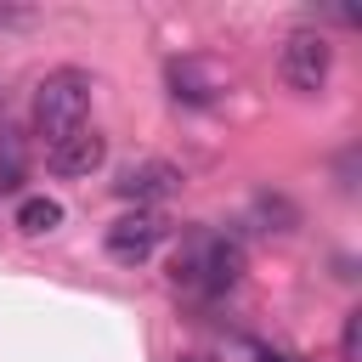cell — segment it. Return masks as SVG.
Returning a JSON list of instances; mask_svg holds the SVG:
<instances>
[{
  "mask_svg": "<svg viewBox=\"0 0 362 362\" xmlns=\"http://www.w3.org/2000/svg\"><path fill=\"white\" fill-rule=\"evenodd\" d=\"M170 277L181 288H198V294H226L243 277V249L226 232H187V243L170 260Z\"/></svg>",
  "mask_w": 362,
  "mask_h": 362,
  "instance_id": "6da1fadb",
  "label": "cell"
},
{
  "mask_svg": "<svg viewBox=\"0 0 362 362\" xmlns=\"http://www.w3.org/2000/svg\"><path fill=\"white\" fill-rule=\"evenodd\" d=\"M90 90H96V85H90V74H79V68L45 74L40 90H34V130L51 136V141H62L68 130H79L85 113H90Z\"/></svg>",
  "mask_w": 362,
  "mask_h": 362,
  "instance_id": "7a4b0ae2",
  "label": "cell"
},
{
  "mask_svg": "<svg viewBox=\"0 0 362 362\" xmlns=\"http://www.w3.org/2000/svg\"><path fill=\"white\" fill-rule=\"evenodd\" d=\"M277 68H283V79H288L294 90H322V85H328V68H334V51H328V40H322L317 28H294V34L283 40Z\"/></svg>",
  "mask_w": 362,
  "mask_h": 362,
  "instance_id": "3957f363",
  "label": "cell"
},
{
  "mask_svg": "<svg viewBox=\"0 0 362 362\" xmlns=\"http://www.w3.org/2000/svg\"><path fill=\"white\" fill-rule=\"evenodd\" d=\"M158 238H164V221H158L153 209H136V215H119V221L107 226V255H113L119 266H141V260L158 249Z\"/></svg>",
  "mask_w": 362,
  "mask_h": 362,
  "instance_id": "277c9868",
  "label": "cell"
},
{
  "mask_svg": "<svg viewBox=\"0 0 362 362\" xmlns=\"http://www.w3.org/2000/svg\"><path fill=\"white\" fill-rule=\"evenodd\" d=\"M113 192L130 198V204H158V198H175L181 192V170L164 164V158H141V164H124L119 170Z\"/></svg>",
  "mask_w": 362,
  "mask_h": 362,
  "instance_id": "5b68a950",
  "label": "cell"
},
{
  "mask_svg": "<svg viewBox=\"0 0 362 362\" xmlns=\"http://www.w3.org/2000/svg\"><path fill=\"white\" fill-rule=\"evenodd\" d=\"M102 158H107V136H102L96 124L68 130V136H62V141H51V153H45V164H51L57 175H90Z\"/></svg>",
  "mask_w": 362,
  "mask_h": 362,
  "instance_id": "8992f818",
  "label": "cell"
},
{
  "mask_svg": "<svg viewBox=\"0 0 362 362\" xmlns=\"http://www.w3.org/2000/svg\"><path fill=\"white\" fill-rule=\"evenodd\" d=\"M170 96L175 102H187V107H209L215 96H221V74H209L204 62H170Z\"/></svg>",
  "mask_w": 362,
  "mask_h": 362,
  "instance_id": "52a82bcc",
  "label": "cell"
},
{
  "mask_svg": "<svg viewBox=\"0 0 362 362\" xmlns=\"http://www.w3.org/2000/svg\"><path fill=\"white\" fill-rule=\"evenodd\" d=\"M17 226H23L28 238L57 232V226H62V204H57V198H23V204H17Z\"/></svg>",
  "mask_w": 362,
  "mask_h": 362,
  "instance_id": "ba28073f",
  "label": "cell"
},
{
  "mask_svg": "<svg viewBox=\"0 0 362 362\" xmlns=\"http://www.w3.org/2000/svg\"><path fill=\"white\" fill-rule=\"evenodd\" d=\"M17 181H23V136L6 124L0 130V192H11Z\"/></svg>",
  "mask_w": 362,
  "mask_h": 362,
  "instance_id": "9c48e42d",
  "label": "cell"
},
{
  "mask_svg": "<svg viewBox=\"0 0 362 362\" xmlns=\"http://www.w3.org/2000/svg\"><path fill=\"white\" fill-rule=\"evenodd\" d=\"M339 356H345V362H356V356H362V311H351V317H345V328H339Z\"/></svg>",
  "mask_w": 362,
  "mask_h": 362,
  "instance_id": "30bf717a",
  "label": "cell"
},
{
  "mask_svg": "<svg viewBox=\"0 0 362 362\" xmlns=\"http://www.w3.org/2000/svg\"><path fill=\"white\" fill-rule=\"evenodd\" d=\"M260 362H300V356H288V351H260Z\"/></svg>",
  "mask_w": 362,
  "mask_h": 362,
  "instance_id": "8fae6325",
  "label": "cell"
},
{
  "mask_svg": "<svg viewBox=\"0 0 362 362\" xmlns=\"http://www.w3.org/2000/svg\"><path fill=\"white\" fill-rule=\"evenodd\" d=\"M0 23H6V11H0Z\"/></svg>",
  "mask_w": 362,
  "mask_h": 362,
  "instance_id": "7c38bea8",
  "label": "cell"
}]
</instances>
